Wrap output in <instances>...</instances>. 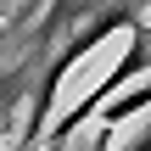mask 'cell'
<instances>
[{
	"instance_id": "obj_1",
	"label": "cell",
	"mask_w": 151,
	"mask_h": 151,
	"mask_svg": "<svg viewBox=\"0 0 151 151\" xmlns=\"http://www.w3.org/2000/svg\"><path fill=\"white\" fill-rule=\"evenodd\" d=\"M134 22H140V11H129V6L101 11V17H90V22H84V28H78V34H73V39H67L50 62H45L39 90H34V106H28V129H22V146H17V151H34V146H39V134L50 129V112H56V90H62V78H67V73H73V67L95 50V45H106L112 34H129Z\"/></svg>"
},
{
	"instance_id": "obj_2",
	"label": "cell",
	"mask_w": 151,
	"mask_h": 151,
	"mask_svg": "<svg viewBox=\"0 0 151 151\" xmlns=\"http://www.w3.org/2000/svg\"><path fill=\"white\" fill-rule=\"evenodd\" d=\"M140 78H151V28H146V22H134V28H129V50L118 56V67H112L106 78H95V84H90V95H84V101H73V112L50 118V129L39 134V146H45V151H62L84 123H90V118H101V106H106L112 95H123V90H129V84H140Z\"/></svg>"
},
{
	"instance_id": "obj_3",
	"label": "cell",
	"mask_w": 151,
	"mask_h": 151,
	"mask_svg": "<svg viewBox=\"0 0 151 151\" xmlns=\"http://www.w3.org/2000/svg\"><path fill=\"white\" fill-rule=\"evenodd\" d=\"M146 106H151V78H140V84H129L123 95H112V101H106V112L95 118V151H106V140H112V129H118V123H129L134 112H146Z\"/></svg>"
},
{
	"instance_id": "obj_4",
	"label": "cell",
	"mask_w": 151,
	"mask_h": 151,
	"mask_svg": "<svg viewBox=\"0 0 151 151\" xmlns=\"http://www.w3.org/2000/svg\"><path fill=\"white\" fill-rule=\"evenodd\" d=\"M123 151H151V123H146V129H140V134H134V140H129Z\"/></svg>"
},
{
	"instance_id": "obj_5",
	"label": "cell",
	"mask_w": 151,
	"mask_h": 151,
	"mask_svg": "<svg viewBox=\"0 0 151 151\" xmlns=\"http://www.w3.org/2000/svg\"><path fill=\"white\" fill-rule=\"evenodd\" d=\"M146 28H151V22H146Z\"/></svg>"
}]
</instances>
